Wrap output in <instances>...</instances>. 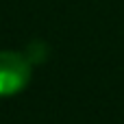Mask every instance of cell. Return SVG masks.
Segmentation results:
<instances>
[{"label":"cell","instance_id":"6da1fadb","mask_svg":"<svg viewBox=\"0 0 124 124\" xmlns=\"http://www.w3.org/2000/svg\"><path fill=\"white\" fill-rule=\"evenodd\" d=\"M31 78H33V68L22 52H11V50L0 52V98L24 92Z\"/></svg>","mask_w":124,"mask_h":124}]
</instances>
